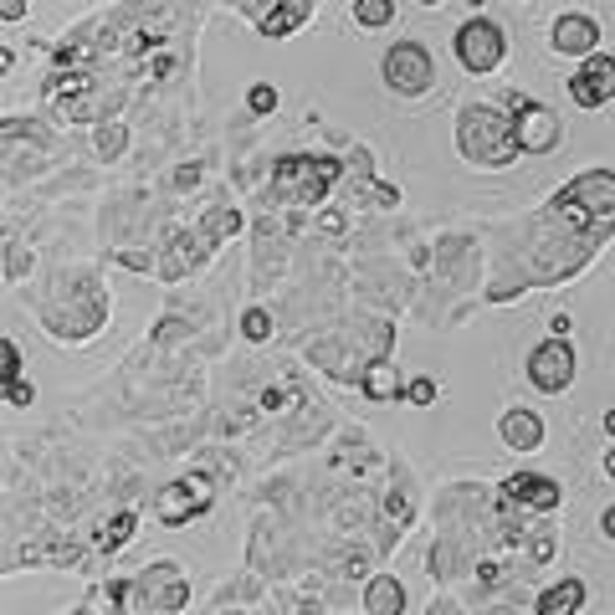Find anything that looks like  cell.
Returning <instances> with one entry per match:
<instances>
[{
  "label": "cell",
  "instance_id": "cell-1",
  "mask_svg": "<svg viewBox=\"0 0 615 615\" xmlns=\"http://www.w3.org/2000/svg\"><path fill=\"white\" fill-rule=\"evenodd\" d=\"M539 226H544V232L554 226L559 236H575V247L590 257V251L615 232V169H584V175H575V180L544 205Z\"/></svg>",
  "mask_w": 615,
  "mask_h": 615
},
{
  "label": "cell",
  "instance_id": "cell-2",
  "mask_svg": "<svg viewBox=\"0 0 615 615\" xmlns=\"http://www.w3.org/2000/svg\"><path fill=\"white\" fill-rule=\"evenodd\" d=\"M457 150H462V159H472L483 169H508L523 154L513 118L502 108H493V103H472V108L457 114Z\"/></svg>",
  "mask_w": 615,
  "mask_h": 615
},
{
  "label": "cell",
  "instance_id": "cell-3",
  "mask_svg": "<svg viewBox=\"0 0 615 615\" xmlns=\"http://www.w3.org/2000/svg\"><path fill=\"white\" fill-rule=\"evenodd\" d=\"M339 180V159L333 154H283L272 165V196L287 205H318Z\"/></svg>",
  "mask_w": 615,
  "mask_h": 615
},
{
  "label": "cell",
  "instance_id": "cell-4",
  "mask_svg": "<svg viewBox=\"0 0 615 615\" xmlns=\"http://www.w3.org/2000/svg\"><path fill=\"white\" fill-rule=\"evenodd\" d=\"M385 83H390V93H400V98H421V93H431L436 87L431 51L421 47V42H395V47L385 51Z\"/></svg>",
  "mask_w": 615,
  "mask_h": 615
},
{
  "label": "cell",
  "instance_id": "cell-5",
  "mask_svg": "<svg viewBox=\"0 0 615 615\" xmlns=\"http://www.w3.org/2000/svg\"><path fill=\"white\" fill-rule=\"evenodd\" d=\"M502 57H508V36H502L498 21L487 16H472L457 26V62L466 67V72H493V67H502Z\"/></svg>",
  "mask_w": 615,
  "mask_h": 615
},
{
  "label": "cell",
  "instance_id": "cell-6",
  "mask_svg": "<svg viewBox=\"0 0 615 615\" xmlns=\"http://www.w3.org/2000/svg\"><path fill=\"white\" fill-rule=\"evenodd\" d=\"M502 103L513 108V129H518V150L523 154H549L559 150V139H565V129H559V118L544 108V103H533L523 98V93H502Z\"/></svg>",
  "mask_w": 615,
  "mask_h": 615
},
{
  "label": "cell",
  "instance_id": "cell-7",
  "mask_svg": "<svg viewBox=\"0 0 615 615\" xmlns=\"http://www.w3.org/2000/svg\"><path fill=\"white\" fill-rule=\"evenodd\" d=\"M205 508H211V477H205V472H185L180 483L159 487V498H154V513H159L165 529H185V523H196Z\"/></svg>",
  "mask_w": 615,
  "mask_h": 615
},
{
  "label": "cell",
  "instance_id": "cell-8",
  "mask_svg": "<svg viewBox=\"0 0 615 615\" xmlns=\"http://www.w3.org/2000/svg\"><path fill=\"white\" fill-rule=\"evenodd\" d=\"M529 380H533V390H544V395L569 390V380H575V350H569V339H544V344L529 354Z\"/></svg>",
  "mask_w": 615,
  "mask_h": 615
},
{
  "label": "cell",
  "instance_id": "cell-9",
  "mask_svg": "<svg viewBox=\"0 0 615 615\" xmlns=\"http://www.w3.org/2000/svg\"><path fill=\"white\" fill-rule=\"evenodd\" d=\"M133 600H139V615H144V605H150V611H185L190 584H185V575L175 565H154L150 575H139Z\"/></svg>",
  "mask_w": 615,
  "mask_h": 615
},
{
  "label": "cell",
  "instance_id": "cell-10",
  "mask_svg": "<svg viewBox=\"0 0 615 615\" xmlns=\"http://www.w3.org/2000/svg\"><path fill=\"white\" fill-rule=\"evenodd\" d=\"M549 47L559 51V57H600V21L584 16V11H565V16H554L549 26Z\"/></svg>",
  "mask_w": 615,
  "mask_h": 615
},
{
  "label": "cell",
  "instance_id": "cell-11",
  "mask_svg": "<svg viewBox=\"0 0 615 615\" xmlns=\"http://www.w3.org/2000/svg\"><path fill=\"white\" fill-rule=\"evenodd\" d=\"M502 502L518 508V513H554L559 508V483L554 477H539V472H518L498 487Z\"/></svg>",
  "mask_w": 615,
  "mask_h": 615
},
{
  "label": "cell",
  "instance_id": "cell-12",
  "mask_svg": "<svg viewBox=\"0 0 615 615\" xmlns=\"http://www.w3.org/2000/svg\"><path fill=\"white\" fill-rule=\"evenodd\" d=\"M569 98L580 103V108H605L615 98V57H590V62L569 78Z\"/></svg>",
  "mask_w": 615,
  "mask_h": 615
},
{
  "label": "cell",
  "instance_id": "cell-13",
  "mask_svg": "<svg viewBox=\"0 0 615 615\" xmlns=\"http://www.w3.org/2000/svg\"><path fill=\"white\" fill-rule=\"evenodd\" d=\"M241 16L257 21L262 36H277V42H283V36H293L298 26L314 21V5H303V0H283V5H267V11L262 5H241Z\"/></svg>",
  "mask_w": 615,
  "mask_h": 615
},
{
  "label": "cell",
  "instance_id": "cell-14",
  "mask_svg": "<svg viewBox=\"0 0 615 615\" xmlns=\"http://www.w3.org/2000/svg\"><path fill=\"white\" fill-rule=\"evenodd\" d=\"M498 436H502V447H513V451H539L544 447V416L529 411V405H508L498 416Z\"/></svg>",
  "mask_w": 615,
  "mask_h": 615
},
{
  "label": "cell",
  "instance_id": "cell-15",
  "mask_svg": "<svg viewBox=\"0 0 615 615\" xmlns=\"http://www.w3.org/2000/svg\"><path fill=\"white\" fill-rule=\"evenodd\" d=\"M365 615H405V584H400L395 575H369Z\"/></svg>",
  "mask_w": 615,
  "mask_h": 615
},
{
  "label": "cell",
  "instance_id": "cell-16",
  "mask_svg": "<svg viewBox=\"0 0 615 615\" xmlns=\"http://www.w3.org/2000/svg\"><path fill=\"white\" fill-rule=\"evenodd\" d=\"M584 595H590V584L584 580H554L544 595H539V605L533 611L539 615H575L584 605Z\"/></svg>",
  "mask_w": 615,
  "mask_h": 615
},
{
  "label": "cell",
  "instance_id": "cell-17",
  "mask_svg": "<svg viewBox=\"0 0 615 615\" xmlns=\"http://www.w3.org/2000/svg\"><path fill=\"white\" fill-rule=\"evenodd\" d=\"M200 236H205V247H221L226 236H236L241 232V211H232V205H211L205 216H200V226H196Z\"/></svg>",
  "mask_w": 615,
  "mask_h": 615
},
{
  "label": "cell",
  "instance_id": "cell-18",
  "mask_svg": "<svg viewBox=\"0 0 615 615\" xmlns=\"http://www.w3.org/2000/svg\"><path fill=\"white\" fill-rule=\"evenodd\" d=\"M129 533H133V508H123V513H114L108 523H98V539H93V544H98L103 554H118L129 544Z\"/></svg>",
  "mask_w": 615,
  "mask_h": 615
},
{
  "label": "cell",
  "instance_id": "cell-19",
  "mask_svg": "<svg viewBox=\"0 0 615 615\" xmlns=\"http://www.w3.org/2000/svg\"><path fill=\"white\" fill-rule=\"evenodd\" d=\"M359 390H365V395L375 400V405H385V400H395V395H400L395 365H390V359H380V365H375V369L365 375V385H359Z\"/></svg>",
  "mask_w": 615,
  "mask_h": 615
},
{
  "label": "cell",
  "instance_id": "cell-20",
  "mask_svg": "<svg viewBox=\"0 0 615 615\" xmlns=\"http://www.w3.org/2000/svg\"><path fill=\"white\" fill-rule=\"evenodd\" d=\"M354 21H359L365 32H380V26L395 21V5H390V0H354Z\"/></svg>",
  "mask_w": 615,
  "mask_h": 615
},
{
  "label": "cell",
  "instance_id": "cell-21",
  "mask_svg": "<svg viewBox=\"0 0 615 615\" xmlns=\"http://www.w3.org/2000/svg\"><path fill=\"white\" fill-rule=\"evenodd\" d=\"M241 333H247L251 344H267V339H272V314H267V308H247V314H241Z\"/></svg>",
  "mask_w": 615,
  "mask_h": 615
},
{
  "label": "cell",
  "instance_id": "cell-22",
  "mask_svg": "<svg viewBox=\"0 0 615 615\" xmlns=\"http://www.w3.org/2000/svg\"><path fill=\"white\" fill-rule=\"evenodd\" d=\"M26 267H32V251L21 247V241H5V283H21Z\"/></svg>",
  "mask_w": 615,
  "mask_h": 615
},
{
  "label": "cell",
  "instance_id": "cell-23",
  "mask_svg": "<svg viewBox=\"0 0 615 615\" xmlns=\"http://www.w3.org/2000/svg\"><path fill=\"white\" fill-rule=\"evenodd\" d=\"M0 380L5 385H21V350H16V339H0Z\"/></svg>",
  "mask_w": 615,
  "mask_h": 615
},
{
  "label": "cell",
  "instance_id": "cell-24",
  "mask_svg": "<svg viewBox=\"0 0 615 615\" xmlns=\"http://www.w3.org/2000/svg\"><path fill=\"white\" fill-rule=\"evenodd\" d=\"M247 108H251V114H272V108H277V87H272V83H251L247 87Z\"/></svg>",
  "mask_w": 615,
  "mask_h": 615
},
{
  "label": "cell",
  "instance_id": "cell-25",
  "mask_svg": "<svg viewBox=\"0 0 615 615\" xmlns=\"http://www.w3.org/2000/svg\"><path fill=\"white\" fill-rule=\"evenodd\" d=\"M436 395H441V385H436L431 375H416V380L405 385V400H411V405H431Z\"/></svg>",
  "mask_w": 615,
  "mask_h": 615
},
{
  "label": "cell",
  "instance_id": "cell-26",
  "mask_svg": "<svg viewBox=\"0 0 615 615\" xmlns=\"http://www.w3.org/2000/svg\"><path fill=\"white\" fill-rule=\"evenodd\" d=\"M5 405H11V411H26V405H32V385H26V380L5 385Z\"/></svg>",
  "mask_w": 615,
  "mask_h": 615
},
{
  "label": "cell",
  "instance_id": "cell-27",
  "mask_svg": "<svg viewBox=\"0 0 615 615\" xmlns=\"http://www.w3.org/2000/svg\"><path fill=\"white\" fill-rule=\"evenodd\" d=\"M26 16V5L21 0H0V21H21Z\"/></svg>",
  "mask_w": 615,
  "mask_h": 615
},
{
  "label": "cell",
  "instance_id": "cell-28",
  "mask_svg": "<svg viewBox=\"0 0 615 615\" xmlns=\"http://www.w3.org/2000/svg\"><path fill=\"white\" fill-rule=\"evenodd\" d=\"M375 200H380V205H400V190L395 185H375Z\"/></svg>",
  "mask_w": 615,
  "mask_h": 615
},
{
  "label": "cell",
  "instance_id": "cell-29",
  "mask_svg": "<svg viewBox=\"0 0 615 615\" xmlns=\"http://www.w3.org/2000/svg\"><path fill=\"white\" fill-rule=\"evenodd\" d=\"M196 180H200V165H185L180 175H175V185H180V190H190V185H196Z\"/></svg>",
  "mask_w": 615,
  "mask_h": 615
},
{
  "label": "cell",
  "instance_id": "cell-30",
  "mask_svg": "<svg viewBox=\"0 0 615 615\" xmlns=\"http://www.w3.org/2000/svg\"><path fill=\"white\" fill-rule=\"evenodd\" d=\"M600 533H605V539H615V508H605V513H600Z\"/></svg>",
  "mask_w": 615,
  "mask_h": 615
},
{
  "label": "cell",
  "instance_id": "cell-31",
  "mask_svg": "<svg viewBox=\"0 0 615 615\" xmlns=\"http://www.w3.org/2000/svg\"><path fill=\"white\" fill-rule=\"evenodd\" d=\"M426 615H462V611H457L451 600H441V605H431V611H426Z\"/></svg>",
  "mask_w": 615,
  "mask_h": 615
},
{
  "label": "cell",
  "instance_id": "cell-32",
  "mask_svg": "<svg viewBox=\"0 0 615 615\" xmlns=\"http://www.w3.org/2000/svg\"><path fill=\"white\" fill-rule=\"evenodd\" d=\"M605 472H611V477H615V447L605 451Z\"/></svg>",
  "mask_w": 615,
  "mask_h": 615
},
{
  "label": "cell",
  "instance_id": "cell-33",
  "mask_svg": "<svg viewBox=\"0 0 615 615\" xmlns=\"http://www.w3.org/2000/svg\"><path fill=\"white\" fill-rule=\"evenodd\" d=\"M605 431H611V436H615V411H605Z\"/></svg>",
  "mask_w": 615,
  "mask_h": 615
},
{
  "label": "cell",
  "instance_id": "cell-34",
  "mask_svg": "<svg viewBox=\"0 0 615 615\" xmlns=\"http://www.w3.org/2000/svg\"><path fill=\"white\" fill-rule=\"evenodd\" d=\"M72 615H87V611H72Z\"/></svg>",
  "mask_w": 615,
  "mask_h": 615
}]
</instances>
